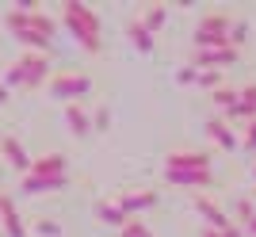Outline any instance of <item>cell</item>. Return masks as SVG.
<instances>
[{"label":"cell","mask_w":256,"mask_h":237,"mask_svg":"<svg viewBox=\"0 0 256 237\" xmlns=\"http://www.w3.org/2000/svg\"><path fill=\"white\" fill-rule=\"evenodd\" d=\"M34 230H38L42 237H62V226H58V222H50V218H42V222H34Z\"/></svg>","instance_id":"obj_27"},{"label":"cell","mask_w":256,"mask_h":237,"mask_svg":"<svg viewBox=\"0 0 256 237\" xmlns=\"http://www.w3.org/2000/svg\"><path fill=\"white\" fill-rule=\"evenodd\" d=\"M241 62V50L237 46H222V50H192V65L195 69H214V73H222L230 65Z\"/></svg>","instance_id":"obj_5"},{"label":"cell","mask_w":256,"mask_h":237,"mask_svg":"<svg viewBox=\"0 0 256 237\" xmlns=\"http://www.w3.org/2000/svg\"><path fill=\"white\" fill-rule=\"evenodd\" d=\"M222 237H245V230L237 226V222H230V226H226V230H222Z\"/></svg>","instance_id":"obj_29"},{"label":"cell","mask_w":256,"mask_h":237,"mask_svg":"<svg viewBox=\"0 0 256 237\" xmlns=\"http://www.w3.org/2000/svg\"><path fill=\"white\" fill-rule=\"evenodd\" d=\"M199 88L218 92V88H222V73H214V69H199Z\"/></svg>","instance_id":"obj_23"},{"label":"cell","mask_w":256,"mask_h":237,"mask_svg":"<svg viewBox=\"0 0 256 237\" xmlns=\"http://www.w3.org/2000/svg\"><path fill=\"white\" fill-rule=\"evenodd\" d=\"M96 218L104 222V226H115V230H122V226L130 222L126 210H122L118 203H96Z\"/></svg>","instance_id":"obj_18"},{"label":"cell","mask_w":256,"mask_h":237,"mask_svg":"<svg viewBox=\"0 0 256 237\" xmlns=\"http://www.w3.org/2000/svg\"><path fill=\"white\" fill-rule=\"evenodd\" d=\"M142 23H146V31H153V34H157L160 27L168 23V8H164V4H150V8L142 12Z\"/></svg>","instance_id":"obj_19"},{"label":"cell","mask_w":256,"mask_h":237,"mask_svg":"<svg viewBox=\"0 0 256 237\" xmlns=\"http://www.w3.org/2000/svg\"><path fill=\"white\" fill-rule=\"evenodd\" d=\"M92 92V76L88 73H58L50 76V96L62 104H80V96Z\"/></svg>","instance_id":"obj_4"},{"label":"cell","mask_w":256,"mask_h":237,"mask_svg":"<svg viewBox=\"0 0 256 237\" xmlns=\"http://www.w3.org/2000/svg\"><path fill=\"white\" fill-rule=\"evenodd\" d=\"M230 27H234V20L226 12H206L192 34V50H222V46H230Z\"/></svg>","instance_id":"obj_3"},{"label":"cell","mask_w":256,"mask_h":237,"mask_svg":"<svg viewBox=\"0 0 256 237\" xmlns=\"http://www.w3.org/2000/svg\"><path fill=\"white\" fill-rule=\"evenodd\" d=\"M0 104H8V88L0 84Z\"/></svg>","instance_id":"obj_32"},{"label":"cell","mask_w":256,"mask_h":237,"mask_svg":"<svg viewBox=\"0 0 256 237\" xmlns=\"http://www.w3.org/2000/svg\"><path fill=\"white\" fill-rule=\"evenodd\" d=\"M241 150L245 153H256V118L245 122V134H241Z\"/></svg>","instance_id":"obj_25"},{"label":"cell","mask_w":256,"mask_h":237,"mask_svg":"<svg viewBox=\"0 0 256 237\" xmlns=\"http://www.w3.org/2000/svg\"><path fill=\"white\" fill-rule=\"evenodd\" d=\"M107 126H111V111L96 108V111H92V130H107Z\"/></svg>","instance_id":"obj_26"},{"label":"cell","mask_w":256,"mask_h":237,"mask_svg":"<svg viewBox=\"0 0 256 237\" xmlns=\"http://www.w3.org/2000/svg\"><path fill=\"white\" fill-rule=\"evenodd\" d=\"M164 168L203 172V168H210V153H203V150H172V153H164Z\"/></svg>","instance_id":"obj_7"},{"label":"cell","mask_w":256,"mask_h":237,"mask_svg":"<svg viewBox=\"0 0 256 237\" xmlns=\"http://www.w3.org/2000/svg\"><path fill=\"white\" fill-rule=\"evenodd\" d=\"M176 80H180V84H199V69H195V65H184L180 73H176Z\"/></svg>","instance_id":"obj_28"},{"label":"cell","mask_w":256,"mask_h":237,"mask_svg":"<svg viewBox=\"0 0 256 237\" xmlns=\"http://www.w3.org/2000/svg\"><path fill=\"white\" fill-rule=\"evenodd\" d=\"M245 234H252V237H256V218H252V222L245 226Z\"/></svg>","instance_id":"obj_31"},{"label":"cell","mask_w":256,"mask_h":237,"mask_svg":"<svg viewBox=\"0 0 256 237\" xmlns=\"http://www.w3.org/2000/svg\"><path fill=\"white\" fill-rule=\"evenodd\" d=\"M206 138H210L214 146H222L226 153H237V150H241V138L234 134V126H230V122H226L222 115L206 118Z\"/></svg>","instance_id":"obj_11"},{"label":"cell","mask_w":256,"mask_h":237,"mask_svg":"<svg viewBox=\"0 0 256 237\" xmlns=\"http://www.w3.org/2000/svg\"><path fill=\"white\" fill-rule=\"evenodd\" d=\"M192 206H195V214H199V218H203V222H206V230H218V234H222V230L230 226V222H234V218L226 214V210H222V206H218V203H214V199H210V195H206V192L192 195Z\"/></svg>","instance_id":"obj_6"},{"label":"cell","mask_w":256,"mask_h":237,"mask_svg":"<svg viewBox=\"0 0 256 237\" xmlns=\"http://www.w3.org/2000/svg\"><path fill=\"white\" fill-rule=\"evenodd\" d=\"M115 203L126 210V218H138V214H146V210H153V206L160 203V195L153 192V188H146V192H122Z\"/></svg>","instance_id":"obj_8"},{"label":"cell","mask_w":256,"mask_h":237,"mask_svg":"<svg viewBox=\"0 0 256 237\" xmlns=\"http://www.w3.org/2000/svg\"><path fill=\"white\" fill-rule=\"evenodd\" d=\"M199 237H222V234H218V230H203Z\"/></svg>","instance_id":"obj_30"},{"label":"cell","mask_w":256,"mask_h":237,"mask_svg":"<svg viewBox=\"0 0 256 237\" xmlns=\"http://www.w3.org/2000/svg\"><path fill=\"white\" fill-rule=\"evenodd\" d=\"M0 226L8 237H27V226H23L20 210H16V199L12 195H0Z\"/></svg>","instance_id":"obj_13"},{"label":"cell","mask_w":256,"mask_h":237,"mask_svg":"<svg viewBox=\"0 0 256 237\" xmlns=\"http://www.w3.org/2000/svg\"><path fill=\"white\" fill-rule=\"evenodd\" d=\"M164 180L172 184V188H188V192H203V188H210L214 184V168H203V172H180V168H164Z\"/></svg>","instance_id":"obj_10"},{"label":"cell","mask_w":256,"mask_h":237,"mask_svg":"<svg viewBox=\"0 0 256 237\" xmlns=\"http://www.w3.org/2000/svg\"><path fill=\"white\" fill-rule=\"evenodd\" d=\"M27 31L42 34V38H54V31H58V23H54V16H46V12L38 8V12H31V27H27Z\"/></svg>","instance_id":"obj_20"},{"label":"cell","mask_w":256,"mask_h":237,"mask_svg":"<svg viewBox=\"0 0 256 237\" xmlns=\"http://www.w3.org/2000/svg\"><path fill=\"white\" fill-rule=\"evenodd\" d=\"M118 237H153V230L146 226V222H142V218H130L126 226L118 230Z\"/></svg>","instance_id":"obj_21"},{"label":"cell","mask_w":256,"mask_h":237,"mask_svg":"<svg viewBox=\"0 0 256 237\" xmlns=\"http://www.w3.org/2000/svg\"><path fill=\"white\" fill-rule=\"evenodd\" d=\"M31 176H69V157L65 153H42V157H34Z\"/></svg>","instance_id":"obj_14"},{"label":"cell","mask_w":256,"mask_h":237,"mask_svg":"<svg viewBox=\"0 0 256 237\" xmlns=\"http://www.w3.org/2000/svg\"><path fill=\"white\" fill-rule=\"evenodd\" d=\"M126 34H130V42L138 46L142 54H153L157 38H153V31H146V23H142V20H130V23H126Z\"/></svg>","instance_id":"obj_17"},{"label":"cell","mask_w":256,"mask_h":237,"mask_svg":"<svg viewBox=\"0 0 256 237\" xmlns=\"http://www.w3.org/2000/svg\"><path fill=\"white\" fill-rule=\"evenodd\" d=\"M0 157H4V161H8L16 172H23V176L31 172V164H34V157L23 150V142L12 138V134H4V138H0Z\"/></svg>","instance_id":"obj_9"},{"label":"cell","mask_w":256,"mask_h":237,"mask_svg":"<svg viewBox=\"0 0 256 237\" xmlns=\"http://www.w3.org/2000/svg\"><path fill=\"white\" fill-rule=\"evenodd\" d=\"M252 199H256V188H252Z\"/></svg>","instance_id":"obj_34"},{"label":"cell","mask_w":256,"mask_h":237,"mask_svg":"<svg viewBox=\"0 0 256 237\" xmlns=\"http://www.w3.org/2000/svg\"><path fill=\"white\" fill-rule=\"evenodd\" d=\"M234 214H237V222H241V226H248V222L256 218V210H252V203H248V199H237V203H234Z\"/></svg>","instance_id":"obj_24"},{"label":"cell","mask_w":256,"mask_h":237,"mask_svg":"<svg viewBox=\"0 0 256 237\" xmlns=\"http://www.w3.org/2000/svg\"><path fill=\"white\" fill-rule=\"evenodd\" d=\"M210 104H214L218 111H222V118H226V115H234V111H237V104H241V88L222 84L218 92H210Z\"/></svg>","instance_id":"obj_16"},{"label":"cell","mask_w":256,"mask_h":237,"mask_svg":"<svg viewBox=\"0 0 256 237\" xmlns=\"http://www.w3.org/2000/svg\"><path fill=\"white\" fill-rule=\"evenodd\" d=\"M62 188H69V176H23L20 192L23 195H50V192H62Z\"/></svg>","instance_id":"obj_12"},{"label":"cell","mask_w":256,"mask_h":237,"mask_svg":"<svg viewBox=\"0 0 256 237\" xmlns=\"http://www.w3.org/2000/svg\"><path fill=\"white\" fill-rule=\"evenodd\" d=\"M245 38H248V23L245 20H234V27H230V46H245Z\"/></svg>","instance_id":"obj_22"},{"label":"cell","mask_w":256,"mask_h":237,"mask_svg":"<svg viewBox=\"0 0 256 237\" xmlns=\"http://www.w3.org/2000/svg\"><path fill=\"white\" fill-rule=\"evenodd\" d=\"M50 58L46 54H34V50H23L20 62L8 65L4 73V88H38V84H50Z\"/></svg>","instance_id":"obj_2"},{"label":"cell","mask_w":256,"mask_h":237,"mask_svg":"<svg viewBox=\"0 0 256 237\" xmlns=\"http://www.w3.org/2000/svg\"><path fill=\"white\" fill-rule=\"evenodd\" d=\"M252 180H256V164H252Z\"/></svg>","instance_id":"obj_33"},{"label":"cell","mask_w":256,"mask_h":237,"mask_svg":"<svg viewBox=\"0 0 256 237\" xmlns=\"http://www.w3.org/2000/svg\"><path fill=\"white\" fill-rule=\"evenodd\" d=\"M62 20H65V27H69V34H73L84 50H92V54L104 50V38H100V16L88 8V4H80V0H65V4H62Z\"/></svg>","instance_id":"obj_1"},{"label":"cell","mask_w":256,"mask_h":237,"mask_svg":"<svg viewBox=\"0 0 256 237\" xmlns=\"http://www.w3.org/2000/svg\"><path fill=\"white\" fill-rule=\"evenodd\" d=\"M65 126H69V134H76V138H88V134H92V115H88L80 104H65Z\"/></svg>","instance_id":"obj_15"}]
</instances>
